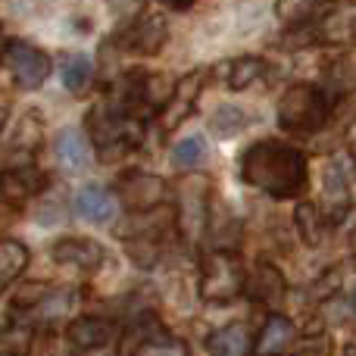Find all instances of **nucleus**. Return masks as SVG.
Here are the masks:
<instances>
[{"label":"nucleus","instance_id":"10","mask_svg":"<svg viewBox=\"0 0 356 356\" xmlns=\"http://www.w3.org/2000/svg\"><path fill=\"white\" fill-rule=\"evenodd\" d=\"M353 203V194H350V175H347L344 163L334 156V160L325 163V169H322V216L328 219V225L332 222H341L347 216V209H350Z\"/></svg>","mask_w":356,"mask_h":356},{"label":"nucleus","instance_id":"29","mask_svg":"<svg viewBox=\"0 0 356 356\" xmlns=\"http://www.w3.org/2000/svg\"><path fill=\"white\" fill-rule=\"evenodd\" d=\"M328 85L334 88V94H350L356 88V60H350V56L334 60L328 66Z\"/></svg>","mask_w":356,"mask_h":356},{"label":"nucleus","instance_id":"31","mask_svg":"<svg viewBox=\"0 0 356 356\" xmlns=\"http://www.w3.org/2000/svg\"><path fill=\"white\" fill-rule=\"evenodd\" d=\"M350 250H353V257H356V232L350 234Z\"/></svg>","mask_w":356,"mask_h":356},{"label":"nucleus","instance_id":"33","mask_svg":"<svg viewBox=\"0 0 356 356\" xmlns=\"http://www.w3.org/2000/svg\"><path fill=\"white\" fill-rule=\"evenodd\" d=\"M350 160H353V166H356V144H350Z\"/></svg>","mask_w":356,"mask_h":356},{"label":"nucleus","instance_id":"21","mask_svg":"<svg viewBox=\"0 0 356 356\" xmlns=\"http://www.w3.org/2000/svg\"><path fill=\"white\" fill-rule=\"evenodd\" d=\"M25 266H29V247L22 241L0 238V294L22 275Z\"/></svg>","mask_w":356,"mask_h":356},{"label":"nucleus","instance_id":"20","mask_svg":"<svg viewBox=\"0 0 356 356\" xmlns=\"http://www.w3.org/2000/svg\"><path fill=\"white\" fill-rule=\"evenodd\" d=\"M294 225L297 234L307 247H322L325 244V234H328V219L322 216V209L309 200H300L294 209Z\"/></svg>","mask_w":356,"mask_h":356},{"label":"nucleus","instance_id":"19","mask_svg":"<svg viewBox=\"0 0 356 356\" xmlns=\"http://www.w3.org/2000/svg\"><path fill=\"white\" fill-rule=\"evenodd\" d=\"M75 213H79L81 219L94 222V225H106V222L113 219V213H116V200H113V194L106 188L88 184V188H81L79 197H75Z\"/></svg>","mask_w":356,"mask_h":356},{"label":"nucleus","instance_id":"30","mask_svg":"<svg viewBox=\"0 0 356 356\" xmlns=\"http://www.w3.org/2000/svg\"><path fill=\"white\" fill-rule=\"evenodd\" d=\"M163 3H166L169 10H191L197 0H163Z\"/></svg>","mask_w":356,"mask_h":356},{"label":"nucleus","instance_id":"18","mask_svg":"<svg viewBox=\"0 0 356 356\" xmlns=\"http://www.w3.org/2000/svg\"><path fill=\"white\" fill-rule=\"evenodd\" d=\"M207 350L209 356H250L253 353V338L250 328L241 325V322H232L225 328H216L207 338Z\"/></svg>","mask_w":356,"mask_h":356},{"label":"nucleus","instance_id":"37","mask_svg":"<svg viewBox=\"0 0 356 356\" xmlns=\"http://www.w3.org/2000/svg\"><path fill=\"white\" fill-rule=\"evenodd\" d=\"M0 50H3V47H0Z\"/></svg>","mask_w":356,"mask_h":356},{"label":"nucleus","instance_id":"35","mask_svg":"<svg viewBox=\"0 0 356 356\" xmlns=\"http://www.w3.org/2000/svg\"><path fill=\"white\" fill-rule=\"evenodd\" d=\"M350 300H353V309H356V288H353V297H350Z\"/></svg>","mask_w":356,"mask_h":356},{"label":"nucleus","instance_id":"2","mask_svg":"<svg viewBox=\"0 0 356 356\" xmlns=\"http://www.w3.org/2000/svg\"><path fill=\"white\" fill-rule=\"evenodd\" d=\"M85 129H88V141L106 160L122 156L125 150H135L144 138V122L138 116H131L129 110H122L116 100H100L97 106H91Z\"/></svg>","mask_w":356,"mask_h":356},{"label":"nucleus","instance_id":"16","mask_svg":"<svg viewBox=\"0 0 356 356\" xmlns=\"http://www.w3.org/2000/svg\"><path fill=\"white\" fill-rule=\"evenodd\" d=\"M294 338H297L294 322L282 313H272L269 319H266L259 338L253 341V353L257 356H282L291 344H294Z\"/></svg>","mask_w":356,"mask_h":356},{"label":"nucleus","instance_id":"27","mask_svg":"<svg viewBox=\"0 0 356 356\" xmlns=\"http://www.w3.org/2000/svg\"><path fill=\"white\" fill-rule=\"evenodd\" d=\"M316 6H319V0H275V16L294 29V25L313 22Z\"/></svg>","mask_w":356,"mask_h":356},{"label":"nucleus","instance_id":"3","mask_svg":"<svg viewBox=\"0 0 356 356\" xmlns=\"http://www.w3.org/2000/svg\"><path fill=\"white\" fill-rule=\"evenodd\" d=\"M328 116H332V100L322 88L300 81L291 85L288 91L278 97V125L294 135H313V131L325 129Z\"/></svg>","mask_w":356,"mask_h":356},{"label":"nucleus","instance_id":"26","mask_svg":"<svg viewBox=\"0 0 356 356\" xmlns=\"http://www.w3.org/2000/svg\"><path fill=\"white\" fill-rule=\"evenodd\" d=\"M31 328L29 325H0V356H29Z\"/></svg>","mask_w":356,"mask_h":356},{"label":"nucleus","instance_id":"8","mask_svg":"<svg viewBox=\"0 0 356 356\" xmlns=\"http://www.w3.org/2000/svg\"><path fill=\"white\" fill-rule=\"evenodd\" d=\"M119 200L131 209V213H150V209L163 207L169 197V184L166 178L154 175V172H125L116 181Z\"/></svg>","mask_w":356,"mask_h":356},{"label":"nucleus","instance_id":"1","mask_svg":"<svg viewBox=\"0 0 356 356\" xmlns=\"http://www.w3.org/2000/svg\"><path fill=\"white\" fill-rule=\"evenodd\" d=\"M238 175L250 188L263 191V194L275 197V200H288V197L303 194V188L309 181L307 154L284 141H275V138L253 141L241 154Z\"/></svg>","mask_w":356,"mask_h":356},{"label":"nucleus","instance_id":"12","mask_svg":"<svg viewBox=\"0 0 356 356\" xmlns=\"http://www.w3.org/2000/svg\"><path fill=\"white\" fill-rule=\"evenodd\" d=\"M203 81H207V69H194L191 75L175 81L172 97H169V104L163 106V113H160L166 131H175L178 125L191 116V110L197 106V97H200V91H203Z\"/></svg>","mask_w":356,"mask_h":356},{"label":"nucleus","instance_id":"9","mask_svg":"<svg viewBox=\"0 0 356 356\" xmlns=\"http://www.w3.org/2000/svg\"><path fill=\"white\" fill-rule=\"evenodd\" d=\"M169 41V22L160 13H144L119 35V47L135 56H156Z\"/></svg>","mask_w":356,"mask_h":356},{"label":"nucleus","instance_id":"32","mask_svg":"<svg viewBox=\"0 0 356 356\" xmlns=\"http://www.w3.org/2000/svg\"><path fill=\"white\" fill-rule=\"evenodd\" d=\"M344 356H356V344H350V347H347V350H344Z\"/></svg>","mask_w":356,"mask_h":356},{"label":"nucleus","instance_id":"22","mask_svg":"<svg viewBox=\"0 0 356 356\" xmlns=\"http://www.w3.org/2000/svg\"><path fill=\"white\" fill-rule=\"evenodd\" d=\"M75 300H79L75 288H54V291H47L29 313H35L41 322H56V319H66V316L72 313Z\"/></svg>","mask_w":356,"mask_h":356},{"label":"nucleus","instance_id":"14","mask_svg":"<svg viewBox=\"0 0 356 356\" xmlns=\"http://www.w3.org/2000/svg\"><path fill=\"white\" fill-rule=\"evenodd\" d=\"M116 338V325L106 319H97V316H79V319L69 322L66 328V341L72 350H104L110 341Z\"/></svg>","mask_w":356,"mask_h":356},{"label":"nucleus","instance_id":"15","mask_svg":"<svg viewBox=\"0 0 356 356\" xmlns=\"http://www.w3.org/2000/svg\"><path fill=\"white\" fill-rule=\"evenodd\" d=\"M50 257L60 266H72L81 272H94L104 263V247L91 238H60L50 247Z\"/></svg>","mask_w":356,"mask_h":356},{"label":"nucleus","instance_id":"25","mask_svg":"<svg viewBox=\"0 0 356 356\" xmlns=\"http://www.w3.org/2000/svg\"><path fill=\"white\" fill-rule=\"evenodd\" d=\"M266 75V60L263 56H241V60L228 63V88L232 91H244L253 81H259Z\"/></svg>","mask_w":356,"mask_h":356},{"label":"nucleus","instance_id":"13","mask_svg":"<svg viewBox=\"0 0 356 356\" xmlns=\"http://www.w3.org/2000/svg\"><path fill=\"white\" fill-rule=\"evenodd\" d=\"M44 188H47V175L35 166H10L0 172V197L10 207H25Z\"/></svg>","mask_w":356,"mask_h":356},{"label":"nucleus","instance_id":"28","mask_svg":"<svg viewBox=\"0 0 356 356\" xmlns=\"http://www.w3.org/2000/svg\"><path fill=\"white\" fill-rule=\"evenodd\" d=\"M207 160V141L200 135H191L184 141H178L172 147V166L178 169H194Z\"/></svg>","mask_w":356,"mask_h":356},{"label":"nucleus","instance_id":"6","mask_svg":"<svg viewBox=\"0 0 356 356\" xmlns=\"http://www.w3.org/2000/svg\"><path fill=\"white\" fill-rule=\"evenodd\" d=\"M119 356H191L188 344L160 325L154 313H144L125 328Z\"/></svg>","mask_w":356,"mask_h":356},{"label":"nucleus","instance_id":"4","mask_svg":"<svg viewBox=\"0 0 356 356\" xmlns=\"http://www.w3.org/2000/svg\"><path fill=\"white\" fill-rule=\"evenodd\" d=\"M244 259L234 247H216L200 259V291L203 303H232L244 291Z\"/></svg>","mask_w":356,"mask_h":356},{"label":"nucleus","instance_id":"5","mask_svg":"<svg viewBox=\"0 0 356 356\" xmlns=\"http://www.w3.org/2000/svg\"><path fill=\"white\" fill-rule=\"evenodd\" d=\"M209 209H213V181L207 175L181 178L175 209V232L181 234V241L200 244L209 228Z\"/></svg>","mask_w":356,"mask_h":356},{"label":"nucleus","instance_id":"17","mask_svg":"<svg viewBox=\"0 0 356 356\" xmlns=\"http://www.w3.org/2000/svg\"><path fill=\"white\" fill-rule=\"evenodd\" d=\"M54 150L66 172H85L91 166V144L79 129H63L54 141Z\"/></svg>","mask_w":356,"mask_h":356},{"label":"nucleus","instance_id":"34","mask_svg":"<svg viewBox=\"0 0 356 356\" xmlns=\"http://www.w3.org/2000/svg\"><path fill=\"white\" fill-rule=\"evenodd\" d=\"M3 122H6V113H3V110H0V129H3Z\"/></svg>","mask_w":356,"mask_h":356},{"label":"nucleus","instance_id":"11","mask_svg":"<svg viewBox=\"0 0 356 356\" xmlns=\"http://www.w3.org/2000/svg\"><path fill=\"white\" fill-rule=\"evenodd\" d=\"M241 294H247L253 303H259V307L275 309V307H282L284 297H288V282H284L278 266L259 259V263L244 275V291H241Z\"/></svg>","mask_w":356,"mask_h":356},{"label":"nucleus","instance_id":"7","mask_svg":"<svg viewBox=\"0 0 356 356\" xmlns=\"http://www.w3.org/2000/svg\"><path fill=\"white\" fill-rule=\"evenodd\" d=\"M0 56H3V63H6V69H10V75H13L19 91H38V88L47 81L50 56L44 54L41 47H35V44L13 38V41L3 44Z\"/></svg>","mask_w":356,"mask_h":356},{"label":"nucleus","instance_id":"24","mask_svg":"<svg viewBox=\"0 0 356 356\" xmlns=\"http://www.w3.org/2000/svg\"><path fill=\"white\" fill-rule=\"evenodd\" d=\"M60 79H63V85H66V91L81 94L88 85H91V79H94V63L88 60L85 54L66 56V63L60 66Z\"/></svg>","mask_w":356,"mask_h":356},{"label":"nucleus","instance_id":"36","mask_svg":"<svg viewBox=\"0 0 356 356\" xmlns=\"http://www.w3.org/2000/svg\"><path fill=\"white\" fill-rule=\"evenodd\" d=\"M328 3H347V0H328Z\"/></svg>","mask_w":356,"mask_h":356},{"label":"nucleus","instance_id":"23","mask_svg":"<svg viewBox=\"0 0 356 356\" xmlns=\"http://www.w3.org/2000/svg\"><path fill=\"white\" fill-rule=\"evenodd\" d=\"M250 122H253V116L247 110H241V106H234V104H222V106H216V113L209 116V131H213L216 138H234Z\"/></svg>","mask_w":356,"mask_h":356}]
</instances>
